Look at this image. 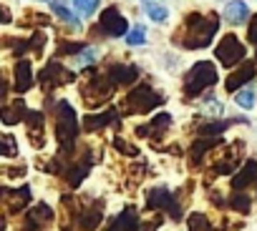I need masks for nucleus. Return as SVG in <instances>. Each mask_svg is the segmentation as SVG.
Returning a JSON list of instances; mask_svg holds the SVG:
<instances>
[{"label":"nucleus","instance_id":"nucleus-37","mask_svg":"<svg viewBox=\"0 0 257 231\" xmlns=\"http://www.w3.org/2000/svg\"><path fill=\"white\" fill-rule=\"evenodd\" d=\"M247 38H249V43H257V16L249 20V28H247Z\"/></svg>","mask_w":257,"mask_h":231},{"label":"nucleus","instance_id":"nucleus-18","mask_svg":"<svg viewBox=\"0 0 257 231\" xmlns=\"http://www.w3.org/2000/svg\"><path fill=\"white\" fill-rule=\"evenodd\" d=\"M13 86H16V90L18 93H26L31 86H33V68H31V63L28 60H18L16 63V70H13Z\"/></svg>","mask_w":257,"mask_h":231},{"label":"nucleus","instance_id":"nucleus-30","mask_svg":"<svg viewBox=\"0 0 257 231\" xmlns=\"http://www.w3.org/2000/svg\"><path fill=\"white\" fill-rule=\"evenodd\" d=\"M144 40H147V30L142 26H137L134 30H128V36H126V43L128 46H142Z\"/></svg>","mask_w":257,"mask_h":231},{"label":"nucleus","instance_id":"nucleus-12","mask_svg":"<svg viewBox=\"0 0 257 231\" xmlns=\"http://www.w3.org/2000/svg\"><path fill=\"white\" fill-rule=\"evenodd\" d=\"M28 204H31V188L28 186H23L18 191H8V188L3 191V206H6L8 214H21Z\"/></svg>","mask_w":257,"mask_h":231},{"label":"nucleus","instance_id":"nucleus-17","mask_svg":"<svg viewBox=\"0 0 257 231\" xmlns=\"http://www.w3.org/2000/svg\"><path fill=\"white\" fill-rule=\"evenodd\" d=\"M116 121H118V110H113V108H108L103 113H91V116H86V118H83V131L86 134H93L96 128H103V126L116 124Z\"/></svg>","mask_w":257,"mask_h":231},{"label":"nucleus","instance_id":"nucleus-40","mask_svg":"<svg viewBox=\"0 0 257 231\" xmlns=\"http://www.w3.org/2000/svg\"><path fill=\"white\" fill-rule=\"evenodd\" d=\"M157 226H159V218H154V221H149L147 226H142V231H154Z\"/></svg>","mask_w":257,"mask_h":231},{"label":"nucleus","instance_id":"nucleus-26","mask_svg":"<svg viewBox=\"0 0 257 231\" xmlns=\"http://www.w3.org/2000/svg\"><path fill=\"white\" fill-rule=\"evenodd\" d=\"M21 26H26V28H36V26H48V16H38L36 10H26V16L21 18Z\"/></svg>","mask_w":257,"mask_h":231},{"label":"nucleus","instance_id":"nucleus-1","mask_svg":"<svg viewBox=\"0 0 257 231\" xmlns=\"http://www.w3.org/2000/svg\"><path fill=\"white\" fill-rule=\"evenodd\" d=\"M217 28H219L217 13H189L172 40H174V46H182L187 50H199L212 43Z\"/></svg>","mask_w":257,"mask_h":231},{"label":"nucleus","instance_id":"nucleus-41","mask_svg":"<svg viewBox=\"0 0 257 231\" xmlns=\"http://www.w3.org/2000/svg\"><path fill=\"white\" fill-rule=\"evenodd\" d=\"M3 23H11V13H8V8H3Z\"/></svg>","mask_w":257,"mask_h":231},{"label":"nucleus","instance_id":"nucleus-9","mask_svg":"<svg viewBox=\"0 0 257 231\" xmlns=\"http://www.w3.org/2000/svg\"><path fill=\"white\" fill-rule=\"evenodd\" d=\"M51 221H53V211H51V206L38 204V206H33V208L23 216L18 231H41V228H46Z\"/></svg>","mask_w":257,"mask_h":231},{"label":"nucleus","instance_id":"nucleus-8","mask_svg":"<svg viewBox=\"0 0 257 231\" xmlns=\"http://www.w3.org/2000/svg\"><path fill=\"white\" fill-rule=\"evenodd\" d=\"M96 30H101L103 36H111V38H126L128 36V23H126V18L118 13V8H106V10H101V20H98V26H96Z\"/></svg>","mask_w":257,"mask_h":231},{"label":"nucleus","instance_id":"nucleus-29","mask_svg":"<svg viewBox=\"0 0 257 231\" xmlns=\"http://www.w3.org/2000/svg\"><path fill=\"white\" fill-rule=\"evenodd\" d=\"M147 13H149L157 23H164V20H167V8H159L154 0H147Z\"/></svg>","mask_w":257,"mask_h":231},{"label":"nucleus","instance_id":"nucleus-38","mask_svg":"<svg viewBox=\"0 0 257 231\" xmlns=\"http://www.w3.org/2000/svg\"><path fill=\"white\" fill-rule=\"evenodd\" d=\"M93 56H96L93 50H86V56H83V58H78V63H81V66H86V63H91V60H93Z\"/></svg>","mask_w":257,"mask_h":231},{"label":"nucleus","instance_id":"nucleus-42","mask_svg":"<svg viewBox=\"0 0 257 231\" xmlns=\"http://www.w3.org/2000/svg\"><path fill=\"white\" fill-rule=\"evenodd\" d=\"M68 231H71V228H68Z\"/></svg>","mask_w":257,"mask_h":231},{"label":"nucleus","instance_id":"nucleus-5","mask_svg":"<svg viewBox=\"0 0 257 231\" xmlns=\"http://www.w3.org/2000/svg\"><path fill=\"white\" fill-rule=\"evenodd\" d=\"M217 68H214V63H209V60H199V63H194L192 68H189V73L184 76V93H187V98H197L202 90H207V88H212L214 83H217Z\"/></svg>","mask_w":257,"mask_h":231},{"label":"nucleus","instance_id":"nucleus-28","mask_svg":"<svg viewBox=\"0 0 257 231\" xmlns=\"http://www.w3.org/2000/svg\"><path fill=\"white\" fill-rule=\"evenodd\" d=\"M98 3H101V0H73V8H76L81 16H91V13H96Z\"/></svg>","mask_w":257,"mask_h":231},{"label":"nucleus","instance_id":"nucleus-11","mask_svg":"<svg viewBox=\"0 0 257 231\" xmlns=\"http://www.w3.org/2000/svg\"><path fill=\"white\" fill-rule=\"evenodd\" d=\"M78 226L83 231H96L98 221L103 218V201H88L86 206L78 208Z\"/></svg>","mask_w":257,"mask_h":231},{"label":"nucleus","instance_id":"nucleus-39","mask_svg":"<svg viewBox=\"0 0 257 231\" xmlns=\"http://www.w3.org/2000/svg\"><path fill=\"white\" fill-rule=\"evenodd\" d=\"M23 171H26V168H23V166H21V168H8V171H6V174H8V176H11V178H18V176H23Z\"/></svg>","mask_w":257,"mask_h":231},{"label":"nucleus","instance_id":"nucleus-19","mask_svg":"<svg viewBox=\"0 0 257 231\" xmlns=\"http://www.w3.org/2000/svg\"><path fill=\"white\" fill-rule=\"evenodd\" d=\"M169 124H172V116H169V113H159L152 124L137 128V136H139V138H149V136H154V134H164V131L169 128Z\"/></svg>","mask_w":257,"mask_h":231},{"label":"nucleus","instance_id":"nucleus-22","mask_svg":"<svg viewBox=\"0 0 257 231\" xmlns=\"http://www.w3.org/2000/svg\"><path fill=\"white\" fill-rule=\"evenodd\" d=\"M254 178H257V161H247V164H244V168L232 178V188H234V191H239V188L244 191Z\"/></svg>","mask_w":257,"mask_h":231},{"label":"nucleus","instance_id":"nucleus-32","mask_svg":"<svg viewBox=\"0 0 257 231\" xmlns=\"http://www.w3.org/2000/svg\"><path fill=\"white\" fill-rule=\"evenodd\" d=\"M83 50V43H71V40H61L58 43V53L61 56H73V53H81Z\"/></svg>","mask_w":257,"mask_h":231},{"label":"nucleus","instance_id":"nucleus-3","mask_svg":"<svg viewBox=\"0 0 257 231\" xmlns=\"http://www.w3.org/2000/svg\"><path fill=\"white\" fill-rule=\"evenodd\" d=\"M164 103V93H157L152 86L142 83L134 90H128L121 100V113L123 116H137V113H149L157 106Z\"/></svg>","mask_w":257,"mask_h":231},{"label":"nucleus","instance_id":"nucleus-24","mask_svg":"<svg viewBox=\"0 0 257 231\" xmlns=\"http://www.w3.org/2000/svg\"><path fill=\"white\" fill-rule=\"evenodd\" d=\"M88 168H91V158L86 156V161L81 164H76V166H71V168H66V181L71 184V186H78L83 178H86V174H88Z\"/></svg>","mask_w":257,"mask_h":231},{"label":"nucleus","instance_id":"nucleus-31","mask_svg":"<svg viewBox=\"0 0 257 231\" xmlns=\"http://www.w3.org/2000/svg\"><path fill=\"white\" fill-rule=\"evenodd\" d=\"M229 206H232L234 211L247 214V211H249V198H247V194H234V196H232V201H229Z\"/></svg>","mask_w":257,"mask_h":231},{"label":"nucleus","instance_id":"nucleus-14","mask_svg":"<svg viewBox=\"0 0 257 231\" xmlns=\"http://www.w3.org/2000/svg\"><path fill=\"white\" fill-rule=\"evenodd\" d=\"M26 124H28L31 146H33V148H43V146H46V138H43V113H41V110H28Z\"/></svg>","mask_w":257,"mask_h":231},{"label":"nucleus","instance_id":"nucleus-13","mask_svg":"<svg viewBox=\"0 0 257 231\" xmlns=\"http://www.w3.org/2000/svg\"><path fill=\"white\" fill-rule=\"evenodd\" d=\"M254 73H257V66L252 63V60H244L229 78H227V83H224V88L229 90V93H234V90H239L244 83H249L252 78H254Z\"/></svg>","mask_w":257,"mask_h":231},{"label":"nucleus","instance_id":"nucleus-15","mask_svg":"<svg viewBox=\"0 0 257 231\" xmlns=\"http://www.w3.org/2000/svg\"><path fill=\"white\" fill-rule=\"evenodd\" d=\"M103 231H139V216H137V208L128 206L123 208Z\"/></svg>","mask_w":257,"mask_h":231},{"label":"nucleus","instance_id":"nucleus-10","mask_svg":"<svg viewBox=\"0 0 257 231\" xmlns=\"http://www.w3.org/2000/svg\"><path fill=\"white\" fill-rule=\"evenodd\" d=\"M147 208H164L169 211L174 218H179V204L174 198V194H169L167 188H154L147 196Z\"/></svg>","mask_w":257,"mask_h":231},{"label":"nucleus","instance_id":"nucleus-21","mask_svg":"<svg viewBox=\"0 0 257 231\" xmlns=\"http://www.w3.org/2000/svg\"><path fill=\"white\" fill-rule=\"evenodd\" d=\"M249 18V8L242 3V0H232V3H227L224 8V20L232 23V26H239Z\"/></svg>","mask_w":257,"mask_h":231},{"label":"nucleus","instance_id":"nucleus-16","mask_svg":"<svg viewBox=\"0 0 257 231\" xmlns=\"http://www.w3.org/2000/svg\"><path fill=\"white\" fill-rule=\"evenodd\" d=\"M106 73H108V78H111L116 86H132V83H137V78H139V68H137V66H123V63H113Z\"/></svg>","mask_w":257,"mask_h":231},{"label":"nucleus","instance_id":"nucleus-25","mask_svg":"<svg viewBox=\"0 0 257 231\" xmlns=\"http://www.w3.org/2000/svg\"><path fill=\"white\" fill-rule=\"evenodd\" d=\"M189 231H217V228H212V224L204 214H192L189 216Z\"/></svg>","mask_w":257,"mask_h":231},{"label":"nucleus","instance_id":"nucleus-7","mask_svg":"<svg viewBox=\"0 0 257 231\" xmlns=\"http://www.w3.org/2000/svg\"><path fill=\"white\" fill-rule=\"evenodd\" d=\"M71 80H73V73H71L68 68H63L58 60H51V63L41 70V76H38V83H41V88H43L46 93H51V90H56V88L71 83Z\"/></svg>","mask_w":257,"mask_h":231},{"label":"nucleus","instance_id":"nucleus-6","mask_svg":"<svg viewBox=\"0 0 257 231\" xmlns=\"http://www.w3.org/2000/svg\"><path fill=\"white\" fill-rule=\"evenodd\" d=\"M244 46L239 43V38L234 36V33H227V36H222V40L217 43V50H214V56H217V60L224 66V68H232V66H237V63H244Z\"/></svg>","mask_w":257,"mask_h":231},{"label":"nucleus","instance_id":"nucleus-33","mask_svg":"<svg viewBox=\"0 0 257 231\" xmlns=\"http://www.w3.org/2000/svg\"><path fill=\"white\" fill-rule=\"evenodd\" d=\"M28 43H31V53L41 56V50H43V46H46V33H33Z\"/></svg>","mask_w":257,"mask_h":231},{"label":"nucleus","instance_id":"nucleus-2","mask_svg":"<svg viewBox=\"0 0 257 231\" xmlns=\"http://www.w3.org/2000/svg\"><path fill=\"white\" fill-rule=\"evenodd\" d=\"M56 136L61 144V154L71 156V151L76 146V136H78V116L68 100L56 103Z\"/></svg>","mask_w":257,"mask_h":231},{"label":"nucleus","instance_id":"nucleus-35","mask_svg":"<svg viewBox=\"0 0 257 231\" xmlns=\"http://www.w3.org/2000/svg\"><path fill=\"white\" fill-rule=\"evenodd\" d=\"M3 144H6V151H3V154H6L8 158H13V156L18 154V151H16V138H13L11 134H3Z\"/></svg>","mask_w":257,"mask_h":231},{"label":"nucleus","instance_id":"nucleus-23","mask_svg":"<svg viewBox=\"0 0 257 231\" xmlns=\"http://www.w3.org/2000/svg\"><path fill=\"white\" fill-rule=\"evenodd\" d=\"M217 146H219V138H204V141H197V144L189 148V164H192V166H199V161L204 158V151L217 148Z\"/></svg>","mask_w":257,"mask_h":231},{"label":"nucleus","instance_id":"nucleus-27","mask_svg":"<svg viewBox=\"0 0 257 231\" xmlns=\"http://www.w3.org/2000/svg\"><path fill=\"white\" fill-rule=\"evenodd\" d=\"M234 100H237L239 108H247V110H249V108L254 106V90H252V88H242V90L234 96Z\"/></svg>","mask_w":257,"mask_h":231},{"label":"nucleus","instance_id":"nucleus-4","mask_svg":"<svg viewBox=\"0 0 257 231\" xmlns=\"http://www.w3.org/2000/svg\"><path fill=\"white\" fill-rule=\"evenodd\" d=\"M116 83L108 78V73H96V70H88L86 73V80L81 86V93H83V103L88 108H98L101 103H106L113 93Z\"/></svg>","mask_w":257,"mask_h":231},{"label":"nucleus","instance_id":"nucleus-34","mask_svg":"<svg viewBox=\"0 0 257 231\" xmlns=\"http://www.w3.org/2000/svg\"><path fill=\"white\" fill-rule=\"evenodd\" d=\"M53 10H56V13H58V16H61V18L66 20V23H71V26H78V18H76V16H71V13H68V10H66L63 6L53 3Z\"/></svg>","mask_w":257,"mask_h":231},{"label":"nucleus","instance_id":"nucleus-20","mask_svg":"<svg viewBox=\"0 0 257 231\" xmlns=\"http://www.w3.org/2000/svg\"><path fill=\"white\" fill-rule=\"evenodd\" d=\"M28 116V108H26V103L18 98V100H13V103H8L6 108H3V124L6 126H13V124H21V118H26Z\"/></svg>","mask_w":257,"mask_h":231},{"label":"nucleus","instance_id":"nucleus-36","mask_svg":"<svg viewBox=\"0 0 257 231\" xmlns=\"http://www.w3.org/2000/svg\"><path fill=\"white\" fill-rule=\"evenodd\" d=\"M113 146H116L118 151H126V156H137V154H139L134 146H128V144H126V141H121V138H116V141H113Z\"/></svg>","mask_w":257,"mask_h":231}]
</instances>
